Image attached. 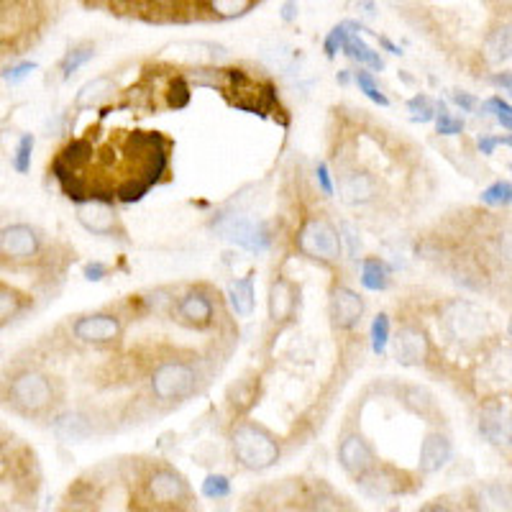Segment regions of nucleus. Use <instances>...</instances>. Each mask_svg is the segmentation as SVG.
I'll return each mask as SVG.
<instances>
[{
	"mask_svg": "<svg viewBox=\"0 0 512 512\" xmlns=\"http://www.w3.org/2000/svg\"><path fill=\"white\" fill-rule=\"evenodd\" d=\"M328 310H331L333 326L341 328V331H354L364 318V297L351 287L338 285L331 290Z\"/></svg>",
	"mask_w": 512,
	"mask_h": 512,
	"instance_id": "13",
	"label": "nucleus"
},
{
	"mask_svg": "<svg viewBox=\"0 0 512 512\" xmlns=\"http://www.w3.org/2000/svg\"><path fill=\"white\" fill-rule=\"evenodd\" d=\"M487 323V315L477 305L466 303V300L448 303L441 315V328L446 331V336L464 346L482 341L487 336Z\"/></svg>",
	"mask_w": 512,
	"mask_h": 512,
	"instance_id": "8",
	"label": "nucleus"
},
{
	"mask_svg": "<svg viewBox=\"0 0 512 512\" xmlns=\"http://www.w3.org/2000/svg\"><path fill=\"white\" fill-rule=\"evenodd\" d=\"M379 44H382V47L387 49V52H390V54H395V57H400V54H402V49L397 47V44H392V41L387 39V36H379Z\"/></svg>",
	"mask_w": 512,
	"mask_h": 512,
	"instance_id": "53",
	"label": "nucleus"
},
{
	"mask_svg": "<svg viewBox=\"0 0 512 512\" xmlns=\"http://www.w3.org/2000/svg\"><path fill=\"white\" fill-rule=\"evenodd\" d=\"M3 436H6V433H3V428H0V446H3Z\"/></svg>",
	"mask_w": 512,
	"mask_h": 512,
	"instance_id": "58",
	"label": "nucleus"
},
{
	"mask_svg": "<svg viewBox=\"0 0 512 512\" xmlns=\"http://www.w3.org/2000/svg\"><path fill=\"white\" fill-rule=\"evenodd\" d=\"M433 121H436V131L441 136H456L464 131V118L448 113L446 108H443V103H438V113Z\"/></svg>",
	"mask_w": 512,
	"mask_h": 512,
	"instance_id": "39",
	"label": "nucleus"
},
{
	"mask_svg": "<svg viewBox=\"0 0 512 512\" xmlns=\"http://www.w3.org/2000/svg\"><path fill=\"white\" fill-rule=\"evenodd\" d=\"M3 8H6V0H0V16H3Z\"/></svg>",
	"mask_w": 512,
	"mask_h": 512,
	"instance_id": "57",
	"label": "nucleus"
},
{
	"mask_svg": "<svg viewBox=\"0 0 512 512\" xmlns=\"http://www.w3.org/2000/svg\"><path fill=\"white\" fill-rule=\"evenodd\" d=\"M451 98H454V103L459 105L461 111H474V108H477V98H474V95L454 93V95H451Z\"/></svg>",
	"mask_w": 512,
	"mask_h": 512,
	"instance_id": "51",
	"label": "nucleus"
},
{
	"mask_svg": "<svg viewBox=\"0 0 512 512\" xmlns=\"http://www.w3.org/2000/svg\"><path fill=\"white\" fill-rule=\"evenodd\" d=\"M354 82H356V85H359L361 93H364L369 100H372V103L382 105V108H387V105H390V100H387V95H384L382 90L377 88V82H374V77L369 75L367 70H359V72H356Z\"/></svg>",
	"mask_w": 512,
	"mask_h": 512,
	"instance_id": "38",
	"label": "nucleus"
},
{
	"mask_svg": "<svg viewBox=\"0 0 512 512\" xmlns=\"http://www.w3.org/2000/svg\"><path fill=\"white\" fill-rule=\"evenodd\" d=\"M451 456H454V446H451L448 436H443V433H428L423 438V443H420L418 469L423 474H436L451 461Z\"/></svg>",
	"mask_w": 512,
	"mask_h": 512,
	"instance_id": "18",
	"label": "nucleus"
},
{
	"mask_svg": "<svg viewBox=\"0 0 512 512\" xmlns=\"http://www.w3.org/2000/svg\"><path fill=\"white\" fill-rule=\"evenodd\" d=\"M34 134H24L21 139H18V146H16V154H13L11 164L13 169H16L18 175H29L31 169V154H34Z\"/></svg>",
	"mask_w": 512,
	"mask_h": 512,
	"instance_id": "33",
	"label": "nucleus"
},
{
	"mask_svg": "<svg viewBox=\"0 0 512 512\" xmlns=\"http://www.w3.org/2000/svg\"><path fill=\"white\" fill-rule=\"evenodd\" d=\"M510 49H512L510 24L505 21V24L492 26V29L487 31V36H484V59H487L489 64L500 67V64H507V59H510Z\"/></svg>",
	"mask_w": 512,
	"mask_h": 512,
	"instance_id": "22",
	"label": "nucleus"
},
{
	"mask_svg": "<svg viewBox=\"0 0 512 512\" xmlns=\"http://www.w3.org/2000/svg\"><path fill=\"white\" fill-rule=\"evenodd\" d=\"M297 16H300V3L297 0H285L280 8V18L285 24H295Z\"/></svg>",
	"mask_w": 512,
	"mask_h": 512,
	"instance_id": "50",
	"label": "nucleus"
},
{
	"mask_svg": "<svg viewBox=\"0 0 512 512\" xmlns=\"http://www.w3.org/2000/svg\"><path fill=\"white\" fill-rule=\"evenodd\" d=\"M341 244H349V254L351 256H359V251H361V239H359V233H356V228L351 226V223H344V226H341Z\"/></svg>",
	"mask_w": 512,
	"mask_h": 512,
	"instance_id": "46",
	"label": "nucleus"
},
{
	"mask_svg": "<svg viewBox=\"0 0 512 512\" xmlns=\"http://www.w3.org/2000/svg\"><path fill=\"white\" fill-rule=\"evenodd\" d=\"M346 36H349V26L346 24H338L328 31L326 41H323V52H326L328 59H333L338 52H341V49H344Z\"/></svg>",
	"mask_w": 512,
	"mask_h": 512,
	"instance_id": "42",
	"label": "nucleus"
},
{
	"mask_svg": "<svg viewBox=\"0 0 512 512\" xmlns=\"http://www.w3.org/2000/svg\"><path fill=\"white\" fill-rule=\"evenodd\" d=\"M34 70H36V62H18L13 64V67H8L0 77H3L6 82H11V85H18V82H24Z\"/></svg>",
	"mask_w": 512,
	"mask_h": 512,
	"instance_id": "44",
	"label": "nucleus"
},
{
	"mask_svg": "<svg viewBox=\"0 0 512 512\" xmlns=\"http://www.w3.org/2000/svg\"><path fill=\"white\" fill-rule=\"evenodd\" d=\"M118 6H146L149 0H116Z\"/></svg>",
	"mask_w": 512,
	"mask_h": 512,
	"instance_id": "54",
	"label": "nucleus"
},
{
	"mask_svg": "<svg viewBox=\"0 0 512 512\" xmlns=\"http://www.w3.org/2000/svg\"><path fill=\"white\" fill-rule=\"evenodd\" d=\"M259 6V0H203V8L216 21H233Z\"/></svg>",
	"mask_w": 512,
	"mask_h": 512,
	"instance_id": "28",
	"label": "nucleus"
},
{
	"mask_svg": "<svg viewBox=\"0 0 512 512\" xmlns=\"http://www.w3.org/2000/svg\"><path fill=\"white\" fill-rule=\"evenodd\" d=\"M479 433L487 438L492 446H510V408L502 402H489L479 415Z\"/></svg>",
	"mask_w": 512,
	"mask_h": 512,
	"instance_id": "17",
	"label": "nucleus"
},
{
	"mask_svg": "<svg viewBox=\"0 0 512 512\" xmlns=\"http://www.w3.org/2000/svg\"><path fill=\"white\" fill-rule=\"evenodd\" d=\"M29 305V297L24 292H18L16 287L6 285V282H0V328L21 318L29 310Z\"/></svg>",
	"mask_w": 512,
	"mask_h": 512,
	"instance_id": "26",
	"label": "nucleus"
},
{
	"mask_svg": "<svg viewBox=\"0 0 512 512\" xmlns=\"http://www.w3.org/2000/svg\"><path fill=\"white\" fill-rule=\"evenodd\" d=\"M292 59H295V54H292V49L287 47L285 41L274 39L262 47V62L272 67V70H285V67H290Z\"/></svg>",
	"mask_w": 512,
	"mask_h": 512,
	"instance_id": "32",
	"label": "nucleus"
},
{
	"mask_svg": "<svg viewBox=\"0 0 512 512\" xmlns=\"http://www.w3.org/2000/svg\"><path fill=\"white\" fill-rule=\"evenodd\" d=\"M203 497L208 500H228L231 497V479L223 474H210L203 482Z\"/></svg>",
	"mask_w": 512,
	"mask_h": 512,
	"instance_id": "37",
	"label": "nucleus"
},
{
	"mask_svg": "<svg viewBox=\"0 0 512 512\" xmlns=\"http://www.w3.org/2000/svg\"><path fill=\"white\" fill-rule=\"evenodd\" d=\"M72 333L80 344L108 346L116 344L123 333V323L116 313H90L80 315L72 323Z\"/></svg>",
	"mask_w": 512,
	"mask_h": 512,
	"instance_id": "11",
	"label": "nucleus"
},
{
	"mask_svg": "<svg viewBox=\"0 0 512 512\" xmlns=\"http://www.w3.org/2000/svg\"><path fill=\"white\" fill-rule=\"evenodd\" d=\"M167 52L175 54L177 59H187L190 64L195 62L198 67H210V64H218L228 57L226 47L213 44V41H177V44L167 47Z\"/></svg>",
	"mask_w": 512,
	"mask_h": 512,
	"instance_id": "19",
	"label": "nucleus"
},
{
	"mask_svg": "<svg viewBox=\"0 0 512 512\" xmlns=\"http://www.w3.org/2000/svg\"><path fill=\"white\" fill-rule=\"evenodd\" d=\"M408 111L413 113L415 123H428L436 118L438 103H433L428 95H415V98L408 100Z\"/></svg>",
	"mask_w": 512,
	"mask_h": 512,
	"instance_id": "35",
	"label": "nucleus"
},
{
	"mask_svg": "<svg viewBox=\"0 0 512 512\" xmlns=\"http://www.w3.org/2000/svg\"><path fill=\"white\" fill-rule=\"evenodd\" d=\"M297 249L303 251L308 259L320 264H336L341 259V233L326 218L313 216L297 231Z\"/></svg>",
	"mask_w": 512,
	"mask_h": 512,
	"instance_id": "4",
	"label": "nucleus"
},
{
	"mask_svg": "<svg viewBox=\"0 0 512 512\" xmlns=\"http://www.w3.org/2000/svg\"><path fill=\"white\" fill-rule=\"evenodd\" d=\"M77 221L85 231L103 236V239H123L126 236V228H123L113 203H100V200L90 198L85 203H77Z\"/></svg>",
	"mask_w": 512,
	"mask_h": 512,
	"instance_id": "12",
	"label": "nucleus"
},
{
	"mask_svg": "<svg viewBox=\"0 0 512 512\" xmlns=\"http://www.w3.org/2000/svg\"><path fill=\"white\" fill-rule=\"evenodd\" d=\"M390 344V318L384 313H379L372 323V351L377 356H382Z\"/></svg>",
	"mask_w": 512,
	"mask_h": 512,
	"instance_id": "36",
	"label": "nucleus"
},
{
	"mask_svg": "<svg viewBox=\"0 0 512 512\" xmlns=\"http://www.w3.org/2000/svg\"><path fill=\"white\" fill-rule=\"evenodd\" d=\"M3 405L24 418H39L54 410L57 390L54 379L36 367H18L3 379Z\"/></svg>",
	"mask_w": 512,
	"mask_h": 512,
	"instance_id": "1",
	"label": "nucleus"
},
{
	"mask_svg": "<svg viewBox=\"0 0 512 512\" xmlns=\"http://www.w3.org/2000/svg\"><path fill=\"white\" fill-rule=\"evenodd\" d=\"M315 177H318V185H320V190H323V195H326V198H333V182H331V172H328V167L326 164H318V167H315Z\"/></svg>",
	"mask_w": 512,
	"mask_h": 512,
	"instance_id": "49",
	"label": "nucleus"
},
{
	"mask_svg": "<svg viewBox=\"0 0 512 512\" xmlns=\"http://www.w3.org/2000/svg\"><path fill=\"white\" fill-rule=\"evenodd\" d=\"M405 402H408L415 413H423V415L428 413V408H433V397L425 390H420V387H408V397H405Z\"/></svg>",
	"mask_w": 512,
	"mask_h": 512,
	"instance_id": "43",
	"label": "nucleus"
},
{
	"mask_svg": "<svg viewBox=\"0 0 512 512\" xmlns=\"http://www.w3.org/2000/svg\"><path fill=\"white\" fill-rule=\"evenodd\" d=\"M361 285L367 287L369 292H382L390 287V267L377 259V256H369L361 262Z\"/></svg>",
	"mask_w": 512,
	"mask_h": 512,
	"instance_id": "29",
	"label": "nucleus"
},
{
	"mask_svg": "<svg viewBox=\"0 0 512 512\" xmlns=\"http://www.w3.org/2000/svg\"><path fill=\"white\" fill-rule=\"evenodd\" d=\"M141 489H144L146 502H152L154 507H169L172 510V507H182L185 502H192L187 479L167 464L152 466L141 479Z\"/></svg>",
	"mask_w": 512,
	"mask_h": 512,
	"instance_id": "5",
	"label": "nucleus"
},
{
	"mask_svg": "<svg viewBox=\"0 0 512 512\" xmlns=\"http://www.w3.org/2000/svg\"><path fill=\"white\" fill-rule=\"evenodd\" d=\"M482 113H492V116H495V121L500 123L505 131H510V128H512V108H510V103H507V100L497 98V95H495V98L484 100Z\"/></svg>",
	"mask_w": 512,
	"mask_h": 512,
	"instance_id": "40",
	"label": "nucleus"
},
{
	"mask_svg": "<svg viewBox=\"0 0 512 512\" xmlns=\"http://www.w3.org/2000/svg\"><path fill=\"white\" fill-rule=\"evenodd\" d=\"M392 341H395V359L402 367H420L431 354V344H428L423 328L410 326V323L402 326Z\"/></svg>",
	"mask_w": 512,
	"mask_h": 512,
	"instance_id": "16",
	"label": "nucleus"
},
{
	"mask_svg": "<svg viewBox=\"0 0 512 512\" xmlns=\"http://www.w3.org/2000/svg\"><path fill=\"white\" fill-rule=\"evenodd\" d=\"M93 57H95V44H90V41H82V44H75V47L67 49V54H64L62 62H59V70H62L64 80L75 75V72L80 70V67H85Z\"/></svg>",
	"mask_w": 512,
	"mask_h": 512,
	"instance_id": "31",
	"label": "nucleus"
},
{
	"mask_svg": "<svg viewBox=\"0 0 512 512\" xmlns=\"http://www.w3.org/2000/svg\"><path fill=\"white\" fill-rule=\"evenodd\" d=\"M228 303L233 313L239 318H251L256 308V292H254V274H246L241 280H233L228 285Z\"/></svg>",
	"mask_w": 512,
	"mask_h": 512,
	"instance_id": "24",
	"label": "nucleus"
},
{
	"mask_svg": "<svg viewBox=\"0 0 512 512\" xmlns=\"http://www.w3.org/2000/svg\"><path fill=\"white\" fill-rule=\"evenodd\" d=\"M146 6L154 8L157 13H167L169 18H175V13L185 11L190 6V0H149Z\"/></svg>",
	"mask_w": 512,
	"mask_h": 512,
	"instance_id": "45",
	"label": "nucleus"
},
{
	"mask_svg": "<svg viewBox=\"0 0 512 512\" xmlns=\"http://www.w3.org/2000/svg\"><path fill=\"white\" fill-rule=\"evenodd\" d=\"M167 103L169 108H175V111L187 108V103H190V85H187L185 77H175V80L169 82Z\"/></svg>",
	"mask_w": 512,
	"mask_h": 512,
	"instance_id": "41",
	"label": "nucleus"
},
{
	"mask_svg": "<svg viewBox=\"0 0 512 512\" xmlns=\"http://www.w3.org/2000/svg\"><path fill=\"white\" fill-rule=\"evenodd\" d=\"M356 484H359L361 495L379 502L410 492L408 474L400 472V469H395V466L390 464H379V461L369 469V472L356 477Z\"/></svg>",
	"mask_w": 512,
	"mask_h": 512,
	"instance_id": "9",
	"label": "nucleus"
},
{
	"mask_svg": "<svg viewBox=\"0 0 512 512\" xmlns=\"http://www.w3.org/2000/svg\"><path fill=\"white\" fill-rule=\"evenodd\" d=\"M338 464L349 477L356 479L377 464V454L361 433H349L338 443Z\"/></svg>",
	"mask_w": 512,
	"mask_h": 512,
	"instance_id": "14",
	"label": "nucleus"
},
{
	"mask_svg": "<svg viewBox=\"0 0 512 512\" xmlns=\"http://www.w3.org/2000/svg\"><path fill=\"white\" fill-rule=\"evenodd\" d=\"M349 72H351V70H341V75H338V82H341V85H346V82L351 80Z\"/></svg>",
	"mask_w": 512,
	"mask_h": 512,
	"instance_id": "55",
	"label": "nucleus"
},
{
	"mask_svg": "<svg viewBox=\"0 0 512 512\" xmlns=\"http://www.w3.org/2000/svg\"><path fill=\"white\" fill-rule=\"evenodd\" d=\"M44 251V239L29 223H11L0 228V262L8 267H29Z\"/></svg>",
	"mask_w": 512,
	"mask_h": 512,
	"instance_id": "7",
	"label": "nucleus"
},
{
	"mask_svg": "<svg viewBox=\"0 0 512 512\" xmlns=\"http://www.w3.org/2000/svg\"><path fill=\"white\" fill-rule=\"evenodd\" d=\"M500 144H510V136H479V154H484V157H492L495 154V149Z\"/></svg>",
	"mask_w": 512,
	"mask_h": 512,
	"instance_id": "47",
	"label": "nucleus"
},
{
	"mask_svg": "<svg viewBox=\"0 0 512 512\" xmlns=\"http://www.w3.org/2000/svg\"><path fill=\"white\" fill-rule=\"evenodd\" d=\"M52 175H54V180L59 182V187H62L64 195H67L72 203L77 205V203H85V200H88V190H90L88 182L82 180L75 169L67 167V164H64L59 157L52 162Z\"/></svg>",
	"mask_w": 512,
	"mask_h": 512,
	"instance_id": "23",
	"label": "nucleus"
},
{
	"mask_svg": "<svg viewBox=\"0 0 512 512\" xmlns=\"http://www.w3.org/2000/svg\"><path fill=\"white\" fill-rule=\"evenodd\" d=\"M200 387V372L192 361L167 359L149 377V390L157 402H185Z\"/></svg>",
	"mask_w": 512,
	"mask_h": 512,
	"instance_id": "3",
	"label": "nucleus"
},
{
	"mask_svg": "<svg viewBox=\"0 0 512 512\" xmlns=\"http://www.w3.org/2000/svg\"><path fill=\"white\" fill-rule=\"evenodd\" d=\"M387 3H392V6H405L408 0H387Z\"/></svg>",
	"mask_w": 512,
	"mask_h": 512,
	"instance_id": "56",
	"label": "nucleus"
},
{
	"mask_svg": "<svg viewBox=\"0 0 512 512\" xmlns=\"http://www.w3.org/2000/svg\"><path fill=\"white\" fill-rule=\"evenodd\" d=\"M82 274H85V280H88V282H100V280H105V277H108V264L90 262V264H85Z\"/></svg>",
	"mask_w": 512,
	"mask_h": 512,
	"instance_id": "48",
	"label": "nucleus"
},
{
	"mask_svg": "<svg viewBox=\"0 0 512 512\" xmlns=\"http://www.w3.org/2000/svg\"><path fill=\"white\" fill-rule=\"evenodd\" d=\"M95 157V146L90 139H72L70 144L64 146L62 152H59V159L70 169L80 172V169L88 167Z\"/></svg>",
	"mask_w": 512,
	"mask_h": 512,
	"instance_id": "30",
	"label": "nucleus"
},
{
	"mask_svg": "<svg viewBox=\"0 0 512 512\" xmlns=\"http://www.w3.org/2000/svg\"><path fill=\"white\" fill-rule=\"evenodd\" d=\"M113 90H116V80L113 77H95V80L82 85L75 98V105L77 108H93V105H100L111 98Z\"/></svg>",
	"mask_w": 512,
	"mask_h": 512,
	"instance_id": "27",
	"label": "nucleus"
},
{
	"mask_svg": "<svg viewBox=\"0 0 512 512\" xmlns=\"http://www.w3.org/2000/svg\"><path fill=\"white\" fill-rule=\"evenodd\" d=\"M52 431L64 443H82L95 433L93 420L80 410H67L52 420Z\"/></svg>",
	"mask_w": 512,
	"mask_h": 512,
	"instance_id": "20",
	"label": "nucleus"
},
{
	"mask_svg": "<svg viewBox=\"0 0 512 512\" xmlns=\"http://www.w3.org/2000/svg\"><path fill=\"white\" fill-rule=\"evenodd\" d=\"M512 200V185L510 180H497L495 185H489L482 192V203L492 205V208H507Z\"/></svg>",
	"mask_w": 512,
	"mask_h": 512,
	"instance_id": "34",
	"label": "nucleus"
},
{
	"mask_svg": "<svg viewBox=\"0 0 512 512\" xmlns=\"http://www.w3.org/2000/svg\"><path fill=\"white\" fill-rule=\"evenodd\" d=\"M492 82H495L497 88H505V90H507V93H510V88H512L510 72H500V75H495V77H492Z\"/></svg>",
	"mask_w": 512,
	"mask_h": 512,
	"instance_id": "52",
	"label": "nucleus"
},
{
	"mask_svg": "<svg viewBox=\"0 0 512 512\" xmlns=\"http://www.w3.org/2000/svg\"><path fill=\"white\" fill-rule=\"evenodd\" d=\"M231 448L236 461L249 472H264V469L277 464L282 456L277 436L254 420H244L233 428Z\"/></svg>",
	"mask_w": 512,
	"mask_h": 512,
	"instance_id": "2",
	"label": "nucleus"
},
{
	"mask_svg": "<svg viewBox=\"0 0 512 512\" xmlns=\"http://www.w3.org/2000/svg\"><path fill=\"white\" fill-rule=\"evenodd\" d=\"M172 315L177 318V323L187 328H195V331H203V328L213 326L216 320V303H213V295L205 287H192L185 295L177 297L175 310Z\"/></svg>",
	"mask_w": 512,
	"mask_h": 512,
	"instance_id": "10",
	"label": "nucleus"
},
{
	"mask_svg": "<svg viewBox=\"0 0 512 512\" xmlns=\"http://www.w3.org/2000/svg\"><path fill=\"white\" fill-rule=\"evenodd\" d=\"M338 192L346 205H369L379 198V182L372 172L349 169L338 180Z\"/></svg>",
	"mask_w": 512,
	"mask_h": 512,
	"instance_id": "15",
	"label": "nucleus"
},
{
	"mask_svg": "<svg viewBox=\"0 0 512 512\" xmlns=\"http://www.w3.org/2000/svg\"><path fill=\"white\" fill-rule=\"evenodd\" d=\"M297 308V290L287 277H277L269 287V318L274 323H285Z\"/></svg>",
	"mask_w": 512,
	"mask_h": 512,
	"instance_id": "21",
	"label": "nucleus"
},
{
	"mask_svg": "<svg viewBox=\"0 0 512 512\" xmlns=\"http://www.w3.org/2000/svg\"><path fill=\"white\" fill-rule=\"evenodd\" d=\"M344 24H346V21H344ZM346 26H349V24H346ZM341 52H344L346 57L356 59L359 64H364V67H369V70H374V72L384 70V59L379 57V52H374L367 41L361 39V31H354L351 26H349V36H346L344 49H341Z\"/></svg>",
	"mask_w": 512,
	"mask_h": 512,
	"instance_id": "25",
	"label": "nucleus"
},
{
	"mask_svg": "<svg viewBox=\"0 0 512 512\" xmlns=\"http://www.w3.org/2000/svg\"><path fill=\"white\" fill-rule=\"evenodd\" d=\"M213 228L221 239L231 241V244L241 246V249L256 251L262 254L272 246V231L264 221H254V218L244 216V213H221L213 221Z\"/></svg>",
	"mask_w": 512,
	"mask_h": 512,
	"instance_id": "6",
	"label": "nucleus"
}]
</instances>
